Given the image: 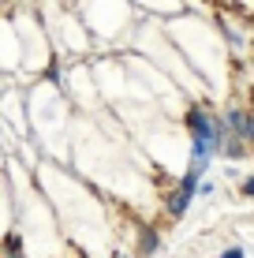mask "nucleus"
I'll return each instance as SVG.
<instances>
[{"label": "nucleus", "instance_id": "obj_5", "mask_svg": "<svg viewBox=\"0 0 254 258\" xmlns=\"http://www.w3.org/2000/svg\"><path fill=\"white\" fill-rule=\"evenodd\" d=\"M221 258H243V247H228V251H224Z\"/></svg>", "mask_w": 254, "mask_h": 258}, {"label": "nucleus", "instance_id": "obj_4", "mask_svg": "<svg viewBox=\"0 0 254 258\" xmlns=\"http://www.w3.org/2000/svg\"><path fill=\"white\" fill-rule=\"evenodd\" d=\"M243 195H247V199H254V176H250V180H243Z\"/></svg>", "mask_w": 254, "mask_h": 258}, {"label": "nucleus", "instance_id": "obj_6", "mask_svg": "<svg viewBox=\"0 0 254 258\" xmlns=\"http://www.w3.org/2000/svg\"><path fill=\"white\" fill-rule=\"evenodd\" d=\"M247 139L254 142V116H250V127H247Z\"/></svg>", "mask_w": 254, "mask_h": 258}, {"label": "nucleus", "instance_id": "obj_2", "mask_svg": "<svg viewBox=\"0 0 254 258\" xmlns=\"http://www.w3.org/2000/svg\"><path fill=\"white\" fill-rule=\"evenodd\" d=\"M224 127H228V135H235V139H247L250 116H247L243 109H228V116H224Z\"/></svg>", "mask_w": 254, "mask_h": 258}, {"label": "nucleus", "instance_id": "obj_3", "mask_svg": "<svg viewBox=\"0 0 254 258\" xmlns=\"http://www.w3.org/2000/svg\"><path fill=\"white\" fill-rule=\"evenodd\" d=\"M224 154H228V157H243L247 150H243V142L235 135H224Z\"/></svg>", "mask_w": 254, "mask_h": 258}, {"label": "nucleus", "instance_id": "obj_1", "mask_svg": "<svg viewBox=\"0 0 254 258\" xmlns=\"http://www.w3.org/2000/svg\"><path fill=\"white\" fill-rule=\"evenodd\" d=\"M198 176H202V172H198V168H191V172H187V180H183V187H180V191H176V195L168 199V210L176 213V217H180L183 210H187L191 195H195V187H198Z\"/></svg>", "mask_w": 254, "mask_h": 258}, {"label": "nucleus", "instance_id": "obj_7", "mask_svg": "<svg viewBox=\"0 0 254 258\" xmlns=\"http://www.w3.org/2000/svg\"><path fill=\"white\" fill-rule=\"evenodd\" d=\"M12 258H23V254H12Z\"/></svg>", "mask_w": 254, "mask_h": 258}]
</instances>
